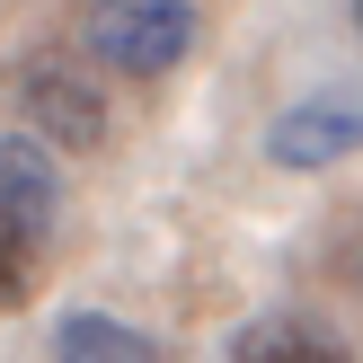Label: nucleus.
Listing matches in <instances>:
<instances>
[{"mask_svg":"<svg viewBox=\"0 0 363 363\" xmlns=\"http://www.w3.org/2000/svg\"><path fill=\"white\" fill-rule=\"evenodd\" d=\"M195 45V0H89V53L124 80H160Z\"/></svg>","mask_w":363,"mask_h":363,"instance_id":"obj_1","label":"nucleus"},{"mask_svg":"<svg viewBox=\"0 0 363 363\" xmlns=\"http://www.w3.org/2000/svg\"><path fill=\"white\" fill-rule=\"evenodd\" d=\"M53 213H62V177H53V151L35 133H0V222L27 248L53 240Z\"/></svg>","mask_w":363,"mask_h":363,"instance_id":"obj_2","label":"nucleus"},{"mask_svg":"<svg viewBox=\"0 0 363 363\" xmlns=\"http://www.w3.org/2000/svg\"><path fill=\"white\" fill-rule=\"evenodd\" d=\"M266 151L284 160V169H328V160L363 151V98H301L293 116H275V133H266Z\"/></svg>","mask_w":363,"mask_h":363,"instance_id":"obj_3","label":"nucleus"},{"mask_svg":"<svg viewBox=\"0 0 363 363\" xmlns=\"http://www.w3.org/2000/svg\"><path fill=\"white\" fill-rule=\"evenodd\" d=\"M27 124L53 151H89V142L106 133V106L89 98V80H71V71H27Z\"/></svg>","mask_w":363,"mask_h":363,"instance_id":"obj_4","label":"nucleus"},{"mask_svg":"<svg viewBox=\"0 0 363 363\" xmlns=\"http://www.w3.org/2000/svg\"><path fill=\"white\" fill-rule=\"evenodd\" d=\"M230 363H346V346L319 337L311 319H293V311H266V319H248V328L230 337Z\"/></svg>","mask_w":363,"mask_h":363,"instance_id":"obj_5","label":"nucleus"},{"mask_svg":"<svg viewBox=\"0 0 363 363\" xmlns=\"http://www.w3.org/2000/svg\"><path fill=\"white\" fill-rule=\"evenodd\" d=\"M53 363H160V346L124 319H98V311H71L53 328Z\"/></svg>","mask_w":363,"mask_h":363,"instance_id":"obj_6","label":"nucleus"},{"mask_svg":"<svg viewBox=\"0 0 363 363\" xmlns=\"http://www.w3.org/2000/svg\"><path fill=\"white\" fill-rule=\"evenodd\" d=\"M27 275H35V248L0 222V311H9V301H27Z\"/></svg>","mask_w":363,"mask_h":363,"instance_id":"obj_7","label":"nucleus"},{"mask_svg":"<svg viewBox=\"0 0 363 363\" xmlns=\"http://www.w3.org/2000/svg\"><path fill=\"white\" fill-rule=\"evenodd\" d=\"M354 35H363V0H354Z\"/></svg>","mask_w":363,"mask_h":363,"instance_id":"obj_8","label":"nucleus"}]
</instances>
